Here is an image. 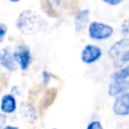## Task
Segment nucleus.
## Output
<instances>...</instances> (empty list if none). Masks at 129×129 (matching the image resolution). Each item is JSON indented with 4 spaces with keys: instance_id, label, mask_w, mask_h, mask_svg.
Here are the masks:
<instances>
[{
    "instance_id": "19",
    "label": "nucleus",
    "mask_w": 129,
    "mask_h": 129,
    "mask_svg": "<svg viewBox=\"0 0 129 129\" xmlns=\"http://www.w3.org/2000/svg\"><path fill=\"white\" fill-rule=\"evenodd\" d=\"M102 1L105 2V3H107V4H109V5L115 6V5H118V4H120L121 2H123L124 0H102Z\"/></svg>"
},
{
    "instance_id": "7",
    "label": "nucleus",
    "mask_w": 129,
    "mask_h": 129,
    "mask_svg": "<svg viewBox=\"0 0 129 129\" xmlns=\"http://www.w3.org/2000/svg\"><path fill=\"white\" fill-rule=\"evenodd\" d=\"M89 19H90V10L83 9V10L79 11L74 18L76 32H80V31L84 30L88 26Z\"/></svg>"
},
{
    "instance_id": "17",
    "label": "nucleus",
    "mask_w": 129,
    "mask_h": 129,
    "mask_svg": "<svg viewBox=\"0 0 129 129\" xmlns=\"http://www.w3.org/2000/svg\"><path fill=\"white\" fill-rule=\"evenodd\" d=\"M47 4L52 8V9H55L59 6L60 4V0H46Z\"/></svg>"
},
{
    "instance_id": "4",
    "label": "nucleus",
    "mask_w": 129,
    "mask_h": 129,
    "mask_svg": "<svg viewBox=\"0 0 129 129\" xmlns=\"http://www.w3.org/2000/svg\"><path fill=\"white\" fill-rule=\"evenodd\" d=\"M102 55V50L99 46L94 44H87L81 53L82 61L88 64H91L95 61H97Z\"/></svg>"
},
{
    "instance_id": "3",
    "label": "nucleus",
    "mask_w": 129,
    "mask_h": 129,
    "mask_svg": "<svg viewBox=\"0 0 129 129\" xmlns=\"http://www.w3.org/2000/svg\"><path fill=\"white\" fill-rule=\"evenodd\" d=\"M12 54H13L15 62L17 64H19V67L22 71H25L28 69V67L31 63L32 57H31L30 49L27 45H25V44L18 45Z\"/></svg>"
},
{
    "instance_id": "15",
    "label": "nucleus",
    "mask_w": 129,
    "mask_h": 129,
    "mask_svg": "<svg viewBox=\"0 0 129 129\" xmlns=\"http://www.w3.org/2000/svg\"><path fill=\"white\" fill-rule=\"evenodd\" d=\"M118 60H119L120 62H127V61H129V49L123 51V52L119 55Z\"/></svg>"
},
{
    "instance_id": "13",
    "label": "nucleus",
    "mask_w": 129,
    "mask_h": 129,
    "mask_svg": "<svg viewBox=\"0 0 129 129\" xmlns=\"http://www.w3.org/2000/svg\"><path fill=\"white\" fill-rule=\"evenodd\" d=\"M121 32L125 36L129 35V19H126L123 21V23L121 25Z\"/></svg>"
},
{
    "instance_id": "2",
    "label": "nucleus",
    "mask_w": 129,
    "mask_h": 129,
    "mask_svg": "<svg viewBox=\"0 0 129 129\" xmlns=\"http://www.w3.org/2000/svg\"><path fill=\"white\" fill-rule=\"evenodd\" d=\"M114 32V29L109 24L93 21L89 25V35L92 39L95 40H103L109 38Z\"/></svg>"
},
{
    "instance_id": "1",
    "label": "nucleus",
    "mask_w": 129,
    "mask_h": 129,
    "mask_svg": "<svg viewBox=\"0 0 129 129\" xmlns=\"http://www.w3.org/2000/svg\"><path fill=\"white\" fill-rule=\"evenodd\" d=\"M47 26L48 24L46 20L32 10L22 11L16 20L17 29L26 35H32L37 32L44 31L46 30Z\"/></svg>"
},
{
    "instance_id": "8",
    "label": "nucleus",
    "mask_w": 129,
    "mask_h": 129,
    "mask_svg": "<svg viewBox=\"0 0 129 129\" xmlns=\"http://www.w3.org/2000/svg\"><path fill=\"white\" fill-rule=\"evenodd\" d=\"M129 90V81L122 80V81H113L109 85L108 93L110 96H118L120 94H123Z\"/></svg>"
},
{
    "instance_id": "10",
    "label": "nucleus",
    "mask_w": 129,
    "mask_h": 129,
    "mask_svg": "<svg viewBox=\"0 0 129 129\" xmlns=\"http://www.w3.org/2000/svg\"><path fill=\"white\" fill-rule=\"evenodd\" d=\"M16 100L15 97L12 94H7L4 95L1 99V104H0V109L3 113L5 114H11L16 110Z\"/></svg>"
},
{
    "instance_id": "18",
    "label": "nucleus",
    "mask_w": 129,
    "mask_h": 129,
    "mask_svg": "<svg viewBox=\"0 0 129 129\" xmlns=\"http://www.w3.org/2000/svg\"><path fill=\"white\" fill-rule=\"evenodd\" d=\"M49 80H50L49 74H48L47 72H43V73H42V82H43V84H44V85H47L48 82H49Z\"/></svg>"
},
{
    "instance_id": "5",
    "label": "nucleus",
    "mask_w": 129,
    "mask_h": 129,
    "mask_svg": "<svg viewBox=\"0 0 129 129\" xmlns=\"http://www.w3.org/2000/svg\"><path fill=\"white\" fill-rule=\"evenodd\" d=\"M113 111L118 116L129 115V93L125 92L117 96L113 104Z\"/></svg>"
},
{
    "instance_id": "20",
    "label": "nucleus",
    "mask_w": 129,
    "mask_h": 129,
    "mask_svg": "<svg viewBox=\"0 0 129 129\" xmlns=\"http://www.w3.org/2000/svg\"><path fill=\"white\" fill-rule=\"evenodd\" d=\"M6 120H7L6 115L4 113H0V129L4 127V125L6 123Z\"/></svg>"
},
{
    "instance_id": "6",
    "label": "nucleus",
    "mask_w": 129,
    "mask_h": 129,
    "mask_svg": "<svg viewBox=\"0 0 129 129\" xmlns=\"http://www.w3.org/2000/svg\"><path fill=\"white\" fill-rule=\"evenodd\" d=\"M0 64L6 69L7 71H15L16 70V62L14 60L12 52L8 48H3L0 50Z\"/></svg>"
},
{
    "instance_id": "14",
    "label": "nucleus",
    "mask_w": 129,
    "mask_h": 129,
    "mask_svg": "<svg viewBox=\"0 0 129 129\" xmlns=\"http://www.w3.org/2000/svg\"><path fill=\"white\" fill-rule=\"evenodd\" d=\"M6 33H7V25L5 23L0 22V42L3 41Z\"/></svg>"
},
{
    "instance_id": "12",
    "label": "nucleus",
    "mask_w": 129,
    "mask_h": 129,
    "mask_svg": "<svg viewBox=\"0 0 129 129\" xmlns=\"http://www.w3.org/2000/svg\"><path fill=\"white\" fill-rule=\"evenodd\" d=\"M21 112H22V115L27 119L29 120L30 122L34 121L35 120V113H34V109L29 106V105H23L22 106V109H21Z\"/></svg>"
},
{
    "instance_id": "16",
    "label": "nucleus",
    "mask_w": 129,
    "mask_h": 129,
    "mask_svg": "<svg viewBox=\"0 0 129 129\" xmlns=\"http://www.w3.org/2000/svg\"><path fill=\"white\" fill-rule=\"evenodd\" d=\"M87 129H103V127L99 121H93L87 126Z\"/></svg>"
},
{
    "instance_id": "21",
    "label": "nucleus",
    "mask_w": 129,
    "mask_h": 129,
    "mask_svg": "<svg viewBox=\"0 0 129 129\" xmlns=\"http://www.w3.org/2000/svg\"><path fill=\"white\" fill-rule=\"evenodd\" d=\"M1 129H19L18 127H16V126H11V125H7V126H4L3 128H1Z\"/></svg>"
},
{
    "instance_id": "9",
    "label": "nucleus",
    "mask_w": 129,
    "mask_h": 129,
    "mask_svg": "<svg viewBox=\"0 0 129 129\" xmlns=\"http://www.w3.org/2000/svg\"><path fill=\"white\" fill-rule=\"evenodd\" d=\"M128 49H129V37L123 38V39L117 41L116 43H114L109 50V55H110V57L117 59L123 51L128 50Z\"/></svg>"
},
{
    "instance_id": "22",
    "label": "nucleus",
    "mask_w": 129,
    "mask_h": 129,
    "mask_svg": "<svg viewBox=\"0 0 129 129\" xmlns=\"http://www.w3.org/2000/svg\"><path fill=\"white\" fill-rule=\"evenodd\" d=\"M10 2H12V3H17V2H19L20 0H9Z\"/></svg>"
},
{
    "instance_id": "11",
    "label": "nucleus",
    "mask_w": 129,
    "mask_h": 129,
    "mask_svg": "<svg viewBox=\"0 0 129 129\" xmlns=\"http://www.w3.org/2000/svg\"><path fill=\"white\" fill-rule=\"evenodd\" d=\"M112 78L114 81H122V80H127L129 78V64L126 66L125 68H122L121 70L115 72L112 75Z\"/></svg>"
}]
</instances>
